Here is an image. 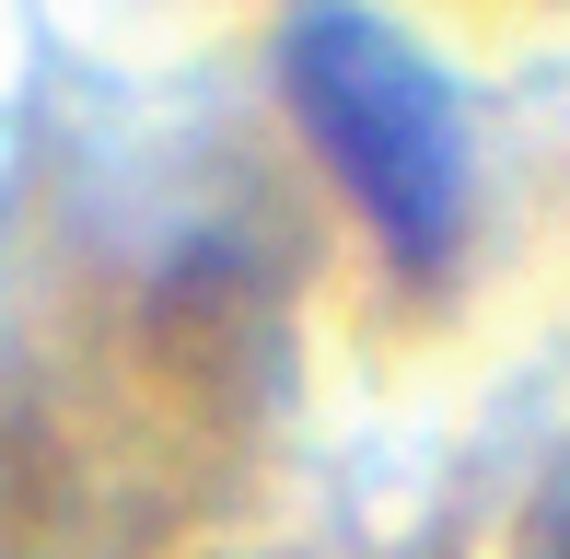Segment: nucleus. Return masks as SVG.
<instances>
[{"label":"nucleus","instance_id":"f257e3e1","mask_svg":"<svg viewBox=\"0 0 570 559\" xmlns=\"http://www.w3.org/2000/svg\"><path fill=\"white\" fill-rule=\"evenodd\" d=\"M279 94H292L326 187L350 198V222L384 245V268L443 280L465 245V210H478V151H465L454 82L384 12L303 0L292 36H279Z\"/></svg>","mask_w":570,"mask_h":559},{"label":"nucleus","instance_id":"f03ea898","mask_svg":"<svg viewBox=\"0 0 570 559\" xmlns=\"http://www.w3.org/2000/svg\"><path fill=\"white\" fill-rule=\"evenodd\" d=\"M524 559H570V467L548 478V501H535V524H524Z\"/></svg>","mask_w":570,"mask_h":559}]
</instances>
